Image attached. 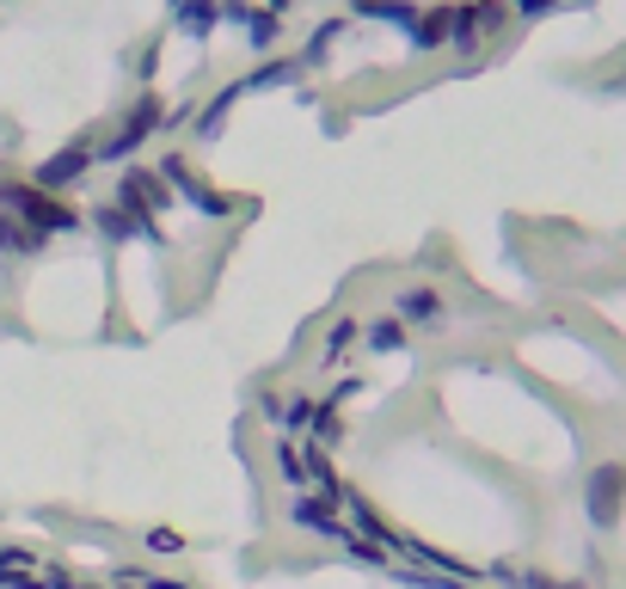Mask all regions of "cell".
<instances>
[{"instance_id": "obj_1", "label": "cell", "mask_w": 626, "mask_h": 589, "mask_svg": "<svg viewBox=\"0 0 626 589\" xmlns=\"http://www.w3.org/2000/svg\"><path fill=\"white\" fill-rule=\"evenodd\" d=\"M0 209H7L13 221H25L37 240H49V233H80V221H86L74 203H62L56 190L19 185V178H13V185H0Z\"/></svg>"}, {"instance_id": "obj_2", "label": "cell", "mask_w": 626, "mask_h": 589, "mask_svg": "<svg viewBox=\"0 0 626 589\" xmlns=\"http://www.w3.org/2000/svg\"><path fill=\"white\" fill-rule=\"evenodd\" d=\"M173 185L160 178V172H148V166H129L124 178H117V209H129V216L141 221V233H148V246H160L166 252V228H160V216L173 209Z\"/></svg>"}, {"instance_id": "obj_3", "label": "cell", "mask_w": 626, "mask_h": 589, "mask_svg": "<svg viewBox=\"0 0 626 589\" xmlns=\"http://www.w3.org/2000/svg\"><path fill=\"white\" fill-rule=\"evenodd\" d=\"M578 497H583V522L608 534L626 516V461H595L590 473H583Z\"/></svg>"}, {"instance_id": "obj_4", "label": "cell", "mask_w": 626, "mask_h": 589, "mask_svg": "<svg viewBox=\"0 0 626 589\" xmlns=\"http://www.w3.org/2000/svg\"><path fill=\"white\" fill-rule=\"evenodd\" d=\"M160 178L173 185V197H178V203H190V209H197V216H209V221H228V216L240 209V197L216 190V185L204 178V172H190L178 154H166V160H160Z\"/></svg>"}, {"instance_id": "obj_5", "label": "cell", "mask_w": 626, "mask_h": 589, "mask_svg": "<svg viewBox=\"0 0 626 589\" xmlns=\"http://www.w3.org/2000/svg\"><path fill=\"white\" fill-rule=\"evenodd\" d=\"M160 129H166V105H160L154 93H141V99H136V111H129L124 124H117V136L98 141V160H129V154L141 148V141L160 136Z\"/></svg>"}, {"instance_id": "obj_6", "label": "cell", "mask_w": 626, "mask_h": 589, "mask_svg": "<svg viewBox=\"0 0 626 589\" xmlns=\"http://www.w3.org/2000/svg\"><path fill=\"white\" fill-rule=\"evenodd\" d=\"M93 160H98V141H68L62 154H49L44 166H37L32 185H37V190H56V197H62L68 185H80V178L93 172Z\"/></svg>"}, {"instance_id": "obj_7", "label": "cell", "mask_w": 626, "mask_h": 589, "mask_svg": "<svg viewBox=\"0 0 626 589\" xmlns=\"http://www.w3.org/2000/svg\"><path fill=\"white\" fill-rule=\"evenodd\" d=\"M503 0H467V7H454V32H449V44L454 49H479V37H491V32H503Z\"/></svg>"}, {"instance_id": "obj_8", "label": "cell", "mask_w": 626, "mask_h": 589, "mask_svg": "<svg viewBox=\"0 0 626 589\" xmlns=\"http://www.w3.org/2000/svg\"><path fill=\"white\" fill-rule=\"evenodd\" d=\"M289 522L320 534V541H338V546L350 541V522L338 516V504H326V497H295V504H289Z\"/></svg>"}, {"instance_id": "obj_9", "label": "cell", "mask_w": 626, "mask_h": 589, "mask_svg": "<svg viewBox=\"0 0 626 589\" xmlns=\"http://www.w3.org/2000/svg\"><path fill=\"white\" fill-rule=\"evenodd\" d=\"M393 320H411V326H449V308H442V294L430 289V282H411V289H399V301H393Z\"/></svg>"}, {"instance_id": "obj_10", "label": "cell", "mask_w": 626, "mask_h": 589, "mask_svg": "<svg viewBox=\"0 0 626 589\" xmlns=\"http://www.w3.org/2000/svg\"><path fill=\"white\" fill-rule=\"evenodd\" d=\"M345 510H350V528H357L362 541H375V546H387V553H399V541H406V534H399V528H393L362 492H345Z\"/></svg>"}, {"instance_id": "obj_11", "label": "cell", "mask_w": 626, "mask_h": 589, "mask_svg": "<svg viewBox=\"0 0 626 589\" xmlns=\"http://www.w3.org/2000/svg\"><path fill=\"white\" fill-rule=\"evenodd\" d=\"M449 32H454V7H424L418 19H411V49H442L449 44Z\"/></svg>"}, {"instance_id": "obj_12", "label": "cell", "mask_w": 626, "mask_h": 589, "mask_svg": "<svg viewBox=\"0 0 626 589\" xmlns=\"http://www.w3.org/2000/svg\"><path fill=\"white\" fill-rule=\"evenodd\" d=\"M301 461H308V485H313V497H326V504H345L350 485L338 480V466H332V454H326V449H308Z\"/></svg>"}, {"instance_id": "obj_13", "label": "cell", "mask_w": 626, "mask_h": 589, "mask_svg": "<svg viewBox=\"0 0 626 589\" xmlns=\"http://www.w3.org/2000/svg\"><path fill=\"white\" fill-rule=\"evenodd\" d=\"M93 228H98V240H111V246H129V240H148V233H141V221L129 216V209H117V203L93 209Z\"/></svg>"}, {"instance_id": "obj_14", "label": "cell", "mask_w": 626, "mask_h": 589, "mask_svg": "<svg viewBox=\"0 0 626 589\" xmlns=\"http://www.w3.org/2000/svg\"><path fill=\"white\" fill-rule=\"evenodd\" d=\"M491 584H503V589H583V584H571V577H547V571H522V565H491Z\"/></svg>"}, {"instance_id": "obj_15", "label": "cell", "mask_w": 626, "mask_h": 589, "mask_svg": "<svg viewBox=\"0 0 626 589\" xmlns=\"http://www.w3.org/2000/svg\"><path fill=\"white\" fill-rule=\"evenodd\" d=\"M173 13H178V25H185V37H197V44H204V37L221 25V0H178Z\"/></svg>"}, {"instance_id": "obj_16", "label": "cell", "mask_w": 626, "mask_h": 589, "mask_svg": "<svg viewBox=\"0 0 626 589\" xmlns=\"http://www.w3.org/2000/svg\"><path fill=\"white\" fill-rule=\"evenodd\" d=\"M308 430H313V449H338V442H345V412H338L332 400H320Z\"/></svg>"}, {"instance_id": "obj_17", "label": "cell", "mask_w": 626, "mask_h": 589, "mask_svg": "<svg viewBox=\"0 0 626 589\" xmlns=\"http://www.w3.org/2000/svg\"><path fill=\"white\" fill-rule=\"evenodd\" d=\"M270 461H277V480L289 485V492H301V485H308V461H301V449L289 442V436H277V442H270Z\"/></svg>"}, {"instance_id": "obj_18", "label": "cell", "mask_w": 626, "mask_h": 589, "mask_svg": "<svg viewBox=\"0 0 626 589\" xmlns=\"http://www.w3.org/2000/svg\"><path fill=\"white\" fill-rule=\"evenodd\" d=\"M362 344L375 350V357H393V350H406V320H375V326H362Z\"/></svg>"}, {"instance_id": "obj_19", "label": "cell", "mask_w": 626, "mask_h": 589, "mask_svg": "<svg viewBox=\"0 0 626 589\" xmlns=\"http://www.w3.org/2000/svg\"><path fill=\"white\" fill-rule=\"evenodd\" d=\"M0 252H19V258H32V252H44V240H37L25 221H13L7 209H0Z\"/></svg>"}, {"instance_id": "obj_20", "label": "cell", "mask_w": 626, "mask_h": 589, "mask_svg": "<svg viewBox=\"0 0 626 589\" xmlns=\"http://www.w3.org/2000/svg\"><path fill=\"white\" fill-rule=\"evenodd\" d=\"M350 7H357L362 19H387V25H406V32H411V19H418L411 0H350Z\"/></svg>"}, {"instance_id": "obj_21", "label": "cell", "mask_w": 626, "mask_h": 589, "mask_svg": "<svg viewBox=\"0 0 626 589\" xmlns=\"http://www.w3.org/2000/svg\"><path fill=\"white\" fill-rule=\"evenodd\" d=\"M240 93H246V86H240V80H234V86H221V93L209 99V111H204V117H197V136H216V129L228 124V111L240 105Z\"/></svg>"}, {"instance_id": "obj_22", "label": "cell", "mask_w": 626, "mask_h": 589, "mask_svg": "<svg viewBox=\"0 0 626 589\" xmlns=\"http://www.w3.org/2000/svg\"><path fill=\"white\" fill-rule=\"evenodd\" d=\"M111 584H124V589H190V577H160V571H136V565H117V571H111Z\"/></svg>"}, {"instance_id": "obj_23", "label": "cell", "mask_w": 626, "mask_h": 589, "mask_svg": "<svg viewBox=\"0 0 626 589\" xmlns=\"http://www.w3.org/2000/svg\"><path fill=\"white\" fill-rule=\"evenodd\" d=\"M345 553H350V558H357L362 571H381V577H387V571H393V558H387V546H375V541H362L357 528H350V541H345Z\"/></svg>"}, {"instance_id": "obj_24", "label": "cell", "mask_w": 626, "mask_h": 589, "mask_svg": "<svg viewBox=\"0 0 626 589\" xmlns=\"http://www.w3.org/2000/svg\"><path fill=\"white\" fill-rule=\"evenodd\" d=\"M289 80H301V56H295V62H265L258 74L240 80V86H246V93H258V86H289Z\"/></svg>"}, {"instance_id": "obj_25", "label": "cell", "mask_w": 626, "mask_h": 589, "mask_svg": "<svg viewBox=\"0 0 626 589\" xmlns=\"http://www.w3.org/2000/svg\"><path fill=\"white\" fill-rule=\"evenodd\" d=\"M357 338H362V326L350 320V313H338V320L326 326V362H332V357H345V350H350Z\"/></svg>"}, {"instance_id": "obj_26", "label": "cell", "mask_w": 626, "mask_h": 589, "mask_svg": "<svg viewBox=\"0 0 626 589\" xmlns=\"http://www.w3.org/2000/svg\"><path fill=\"white\" fill-rule=\"evenodd\" d=\"M338 32H345V25H338V19H326V25H313L308 49H301V68H313V62H326V49L338 44Z\"/></svg>"}, {"instance_id": "obj_27", "label": "cell", "mask_w": 626, "mask_h": 589, "mask_svg": "<svg viewBox=\"0 0 626 589\" xmlns=\"http://www.w3.org/2000/svg\"><path fill=\"white\" fill-rule=\"evenodd\" d=\"M240 25H246L252 49H270V44H277V13H270V7H258V13H246V19H240Z\"/></svg>"}, {"instance_id": "obj_28", "label": "cell", "mask_w": 626, "mask_h": 589, "mask_svg": "<svg viewBox=\"0 0 626 589\" xmlns=\"http://www.w3.org/2000/svg\"><path fill=\"white\" fill-rule=\"evenodd\" d=\"M313 405H320V400H308V393H295V400L282 405V430H308V424H313Z\"/></svg>"}, {"instance_id": "obj_29", "label": "cell", "mask_w": 626, "mask_h": 589, "mask_svg": "<svg viewBox=\"0 0 626 589\" xmlns=\"http://www.w3.org/2000/svg\"><path fill=\"white\" fill-rule=\"evenodd\" d=\"M148 553H160V558L185 553V534H178V528H148Z\"/></svg>"}, {"instance_id": "obj_30", "label": "cell", "mask_w": 626, "mask_h": 589, "mask_svg": "<svg viewBox=\"0 0 626 589\" xmlns=\"http://www.w3.org/2000/svg\"><path fill=\"white\" fill-rule=\"evenodd\" d=\"M0 589H49V577H19V571L0 565Z\"/></svg>"}, {"instance_id": "obj_31", "label": "cell", "mask_w": 626, "mask_h": 589, "mask_svg": "<svg viewBox=\"0 0 626 589\" xmlns=\"http://www.w3.org/2000/svg\"><path fill=\"white\" fill-rule=\"evenodd\" d=\"M362 393V374H345V381H338V388H332V405H338V412H345V400H357Z\"/></svg>"}, {"instance_id": "obj_32", "label": "cell", "mask_w": 626, "mask_h": 589, "mask_svg": "<svg viewBox=\"0 0 626 589\" xmlns=\"http://www.w3.org/2000/svg\"><path fill=\"white\" fill-rule=\"evenodd\" d=\"M553 7H559V0H517V13H522V19H547Z\"/></svg>"}, {"instance_id": "obj_33", "label": "cell", "mask_w": 626, "mask_h": 589, "mask_svg": "<svg viewBox=\"0 0 626 589\" xmlns=\"http://www.w3.org/2000/svg\"><path fill=\"white\" fill-rule=\"evenodd\" d=\"M252 13V0H221V19H246Z\"/></svg>"}, {"instance_id": "obj_34", "label": "cell", "mask_w": 626, "mask_h": 589, "mask_svg": "<svg viewBox=\"0 0 626 589\" xmlns=\"http://www.w3.org/2000/svg\"><path fill=\"white\" fill-rule=\"evenodd\" d=\"M173 7H178V0H173Z\"/></svg>"}, {"instance_id": "obj_35", "label": "cell", "mask_w": 626, "mask_h": 589, "mask_svg": "<svg viewBox=\"0 0 626 589\" xmlns=\"http://www.w3.org/2000/svg\"><path fill=\"white\" fill-rule=\"evenodd\" d=\"M117 589H124V584H117Z\"/></svg>"}]
</instances>
